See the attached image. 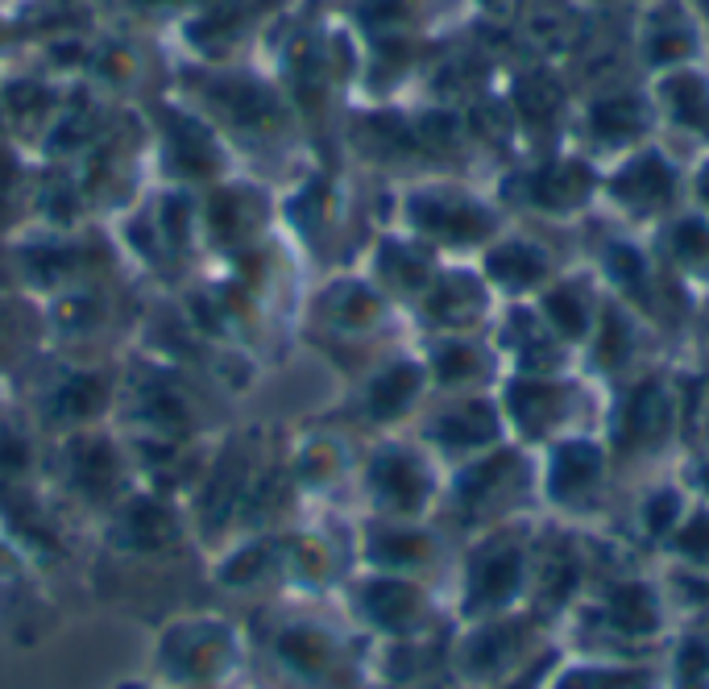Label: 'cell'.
<instances>
[{"mask_svg":"<svg viewBox=\"0 0 709 689\" xmlns=\"http://www.w3.org/2000/svg\"><path fill=\"white\" fill-rule=\"evenodd\" d=\"M668 191H672V179H668L664 162H660L656 154H647V158L631 162V167L614 179V196H622V200L635 204V208H643V204H660V200L668 196Z\"/></svg>","mask_w":709,"mask_h":689,"instance_id":"1","label":"cell"},{"mask_svg":"<svg viewBox=\"0 0 709 689\" xmlns=\"http://www.w3.org/2000/svg\"><path fill=\"white\" fill-rule=\"evenodd\" d=\"M598 470H602V453L593 445H564L552 461L548 486H552L556 499H569V494L585 490L593 478H598Z\"/></svg>","mask_w":709,"mask_h":689,"instance_id":"2","label":"cell"},{"mask_svg":"<svg viewBox=\"0 0 709 689\" xmlns=\"http://www.w3.org/2000/svg\"><path fill=\"white\" fill-rule=\"evenodd\" d=\"M556 399L560 391L548 387V382H519V387H510V411H515V420L531 436L544 432L556 420Z\"/></svg>","mask_w":709,"mask_h":689,"instance_id":"3","label":"cell"},{"mask_svg":"<svg viewBox=\"0 0 709 689\" xmlns=\"http://www.w3.org/2000/svg\"><path fill=\"white\" fill-rule=\"evenodd\" d=\"M668 420H672V403L664 395L660 382H647L639 387L635 403H631V416H627V436L631 440H656L668 432Z\"/></svg>","mask_w":709,"mask_h":689,"instance_id":"4","label":"cell"},{"mask_svg":"<svg viewBox=\"0 0 709 689\" xmlns=\"http://www.w3.org/2000/svg\"><path fill=\"white\" fill-rule=\"evenodd\" d=\"M589 183H593L589 167H581V162H564V167H552L535 179V200H540L544 208H569L585 196Z\"/></svg>","mask_w":709,"mask_h":689,"instance_id":"5","label":"cell"},{"mask_svg":"<svg viewBox=\"0 0 709 689\" xmlns=\"http://www.w3.org/2000/svg\"><path fill=\"white\" fill-rule=\"evenodd\" d=\"M664 92L672 100V113H676L680 125H693V129L709 133V88H705V79L680 71L664 84Z\"/></svg>","mask_w":709,"mask_h":689,"instance_id":"6","label":"cell"},{"mask_svg":"<svg viewBox=\"0 0 709 689\" xmlns=\"http://www.w3.org/2000/svg\"><path fill=\"white\" fill-rule=\"evenodd\" d=\"M610 619L631 631V636H647L656 627V606H651V594L643 586H618L610 594Z\"/></svg>","mask_w":709,"mask_h":689,"instance_id":"7","label":"cell"},{"mask_svg":"<svg viewBox=\"0 0 709 689\" xmlns=\"http://www.w3.org/2000/svg\"><path fill=\"white\" fill-rule=\"evenodd\" d=\"M593 129L610 137V142L635 137L643 129V108L635 100H606V104H598V113H593Z\"/></svg>","mask_w":709,"mask_h":689,"instance_id":"8","label":"cell"},{"mask_svg":"<svg viewBox=\"0 0 709 689\" xmlns=\"http://www.w3.org/2000/svg\"><path fill=\"white\" fill-rule=\"evenodd\" d=\"M490 270L498 274L502 283L527 287V283H535V279L544 274V258L535 254V250H527V245H510V250H498V254L490 258Z\"/></svg>","mask_w":709,"mask_h":689,"instance_id":"9","label":"cell"},{"mask_svg":"<svg viewBox=\"0 0 709 689\" xmlns=\"http://www.w3.org/2000/svg\"><path fill=\"white\" fill-rule=\"evenodd\" d=\"M515 586H519V553L494 557L477 573V602H502Z\"/></svg>","mask_w":709,"mask_h":689,"instance_id":"10","label":"cell"},{"mask_svg":"<svg viewBox=\"0 0 709 689\" xmlns=\"http://www.w3.org/2000/svg\"><path fill=\"white\" fill-rule=\"evenodd\" d=\"M515 96H519V108H523V113H527L531 121L552 117V113H556V104H560V88L552 84L548 75H527Z\"/></svg>","mask_w":709,"mask_h":689,"instance_id":"11","label":"cell"},{"mask_svg":"<svg viewBox=\"0 0 709 689\" xmlns=\"http://www.w3.org/2000/svg\"><path fill=\"white\" fill-rule=\"evenodd\" d=\"M544 308H548V320L560 328L564 337H581V328H585V303H581L577 291H569V287L552 291V295L544 299Z\"/></svg>","mask_w":709,"mask_h":689,"instance_id":"12","label":"cell"},{"mask_svg":"<svg viewBox=\"0 0 709 689\" xmlns=\"http://www.w3.org/2000/svg\"><path fill=\"white\" fill-rule=\"evenodd\" d=\"M647 681L639 673H606V669H581L569 673L556 689H643Z\"/></svg>","mask_w":709,"mask_h":689,"instance_id":"13","label":"cell"},{"mask_svg":"<svg viewBox=\"0 0 709 689\" xmlns=\"http://www.w3.org/2000/svg\"><path fill=\"white\" fill-rule=\"evenodd\" d=\"M444 432H452V440H486V436H494V416L486 407H469L465 416L448 420Z\"/></svg>","mask_w":709,"mask_h":689,"instance_id":"14","label":"cell"},{"mask_svg":"<svg viewBox=\"0 0 709 689\" xmlns=\"http://www.w3.org/2000/svg\"><path fill=\"white\" fill-rule=\"evenodd\" d=\"M705 681H709V652L693 644V648L680 652V685H685V689H705Z\"/></svg>","mask_w":709,"mask_h":689,"instance_id":"15","label":"cell"},{"mask_svg":"<svg viewBox=\"0 0 709 689\" xmlns=\"http://www.w3.org/2000/svg\"><path fill=\"white\" fill-rule=\"evenodd\" d=\"M676 511H680V503H676V494H656V499L647 503V528L656 532V536H664L668 528H672V519H676Z\"/></svg>","mask_w":709,"mask_h":689,"instance_id":"16","label":"cell"},{"mask_svg":"<svg viewBox=\"0 0 709 689\" xmlns=\"http://www.w3.org/2000/svg\"><path fill=\"white\" fill-rule=\"evenodd\" d=\"M676 250L693 258V254H705L709 250V229L701 220H685V225H676Z\"/></svg>","mask_w":709,"mask_h":689,"instance_id":"17","label":"cell"},{"mask_svg":"<svg viewBox=\"0 0 709 689\" xmlns=\"http://www.w3.org/2000/svg\"><path fill=\"white\" fill-rule=\"evenodd\" d=\"M515 636H519V627H502V631H490V636H486V648H481L477 644V665H494V660L502 656V652H510V648H515Z\"/></svg>","mask_w":709,"mask_h":689,"instance_id":"18","label":"cell"},{"mask_svg":"<svg viewBox=\"0 0 709 689\" xmlns=\"http://www.w3.org/2000/svg\"><path fill=\"white\" fill-rule=\"evenodd\" d=\"M610 266L618 270V279L627 283V287H639V270H643V262H639L635 250H627V245H614V250H610Z\"/></svg>","mask_w":709,"mask_h":689,"instance_id":"19","label":"cell"},{"mask_svg":"<svg viewBox=\"0 0 709 689\" xmlns=\"http://www.w3.org/2000/svg\"><path fill=\"white\" fill-rule=\"evenodd\" d=\"M680 548L697 557H709V515H697L685 532H680Z\"/></svg>","mask_w":709,"mask_h":689,"instance_id":"20","label":"cell"},{"mask_svg":"<svg viewBox=\"0 0 709 689\" xmlns=\"http://www.w3.org/2000/svg\"><path fill=\"white\" fill-rule=\"evenodd\" d=\"M685 54H689V38H685V34H660V38H651V59H656V63L685 59Z\"/></svg>","mask_w":709,"mask_h":689,"instance_id":"21","label":"cell"},{"mask_svg":"<svg viewBox=\"0 0 709 689\" xmlns=\"http://www.w3.org/2000/svg\"><path fill=\"white\" fill-rule=\"evenodd\" d=\"M627 353V328H622L618 316H606V341H602V357L610 362V357H622Z\"/></svg>","mask_w":709,"mask_h":689,"instance_id":"22","label":"cell"},{"mask_svg":"<svg viewBox=\"0 0 709 689\" xmlns=\"http://www.w3.org/2000/svg\"><path fill=\"white\" fill-rule=\"evenodd\" d=\"M506 465H510V457H494L490 465H477V474L469 478V490H486L494 478H502V474H506Z\"/></svg>","mask_w":709,"mask_h":689,"instance_id":"23","label":"cell"},{"mask_svg":"<svg viewBox=\"0 0 709 689\" xmlns=\"http://www.w3.org/2000/svg\"><path fill=\"white\" fill-rule=\"evenodd\" d=\"M544 669H548V665H535V669H531V673H527V677H523L515 689H535V681H540V673H544Z\"/></svg>","mask_w":709,"mask_h":689,"instance_id":"24","label":"cell"},{"mask_svg":"<svg viewBox=\"0 0 709 689\" xmlns=\"http://www.w3.org/2000/svg\"><path fill=\"white\" fill-rule=\"evenodd\" d=\"M701 191H705V200H709V171H705V179H701Z\"/></svg>","mask_w":709,"mask_h":689,"instance_id":"25","label":"cell"}]
</instances>
